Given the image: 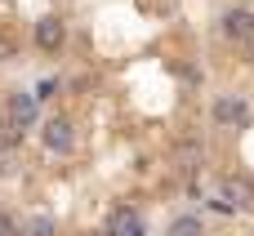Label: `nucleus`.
Segmentation results:
<instances>
[{"label": "nucleus", "mask_w": 254, "mask_h": 236, "mask_svg": "<svg viewBox=\"0 0 254 236\" xmlns=\"http://www.w3.org/2000/svg\"><path fill=\"white\" fill-rule=\"evenodd\" d=\"M223 36L228 40H241V45H254V9H246V4L228 9L223 13Z\"/></svg>", "instance_id": "f257e3e1"}, {"label": "nucleus", "mask_w": 254, "mask_h": 236, "mask_svg": "<svg viewBox=\"0 0 254 236\" xmlns=\"http://www.w3.org/2000/svg\"><path fill=\"white\" fill-rule=\"evenodd\" d=\"M36 116H40L36 94H9V120H13V129H31Z\"/></svg>", "instance_id": "f03ea898"}, {"label": "nucleus", "mask_w": 254, "mask_h": 236, "mask_svg": "<svg viewBox=\"0 0 254 236\" xmlns=\"http://www.w3.org/2000/svg\"><path fill=\"white\" fill-rule=\"evenodd\" d=\"M40 138H45V147L58 152V156H67V152L76 147V129H71L67 120H49V125H40Z\"/></svg>", "instance_id": "7ed1b4c3"}, {"label": "nucleus", "mask_w": 254, "mask_h": 236, "mask_svg": "<svg viewBox=\"0 0 254 236\" xmlns=\"http://www.w3.org/2000/svg\"><path fill=\"white\" fill-rule=\"evenodd\" d=\"M214 120H219V125H246V120H250L246 98H237V94H219V98H214Z\"/></svg>", "instance_id": "20e7f679"}, {"label": "nucleus", "mask_w": 254, "mask_h": 236, "mask_svg": "<svg viewBox=\"0 0 254 236\" xmlns=\"http://www.w3.org/2000/svg\"><path fill=\"white\" fill-rule=\"evenodd\" d=\"M219 192L228 196V205H232V210H254V187L246 183V178H223V183H219Z\"/></svg>", "instance_id": "39448f33"}, {"label": "nucleus", "mask_w": 254, "mask_h": 236, "mask_svg": "<svg viewBox=\"0 0 254 236\" xmlns=\"http://www.w3.org/2000/svg\"><path fill=\"white\" fill-rule=\"evenodd\" d=\"M36 45L40 49H58L63 45V22L58 18H40L36 22Z\"/></svg>", "instance_id": "423d86ee"}, {"label": "nucleus", "mask_w": 254, "mask_h": 236, "mask_svg": "<svg viewBox=\"0 0 254 236\" xmlns=\"http://www.w3.org/2000/svg\"><path fill=\"white\" fill-rule=\"evenodd\" d=\"M112 232L116 236H143L138 232V214H134V210H116V214H112Z\"/></svg>", "instance_id": "0eeeda50"}, {"label": "nucleus", "mask_w": 254, "mask_h": 236, "mask_svg": "<svg viewBox=\"0 0 254 236\" xmlns=\"http://www.w3.org/2000/svg\"><path fill=\"white\" fill-rule=\"evenodd\" d=\"M170 236H201V219L196 214H179L170 223Z\"/></svg>", "instance_id": "6e6552de"}, {"label": "nucleus", "mask_w": 254, "mask_h": 236, "mask_svg": "<svg viewBox=\"0 0 254 236\" xmlns=\"http://www.w3.org/2000/svg\"><path fill=\"white\" fill-rule=\"evenodd\" d=\"M27 236H54V219H31L27 223Z\"/></svg>", "instance_id": "1a4fd4ad"}, {"label": "nucleus", "mask_w": 254, "mask_h": 236, "mask_svg": "<svg viewBox=\"0 0 254 236\" xmlns=\"http://www.w3.org/2000/svg\"><path fill=\"white\" fill-rule=\"evenodd\" d=\"M13 170H18V165H13V156H9V152H0V174H13Z\"/></svg>", "instance_id": "9d476101"}, {"label": "nucleus", "mask_w": 254, "mask_h": 236, "mask_svg": "<svg viewBox=\"0 0 254 236\" xmlns=\"http://www.w3.org/2000/svg\"><path fill=\"white\" fill-rule=\"evenodd\" d=\"M0 58H13V45H9V40L0 45Z\"/></svg>", "instance_id": "9b49d317"}]
</instances>
